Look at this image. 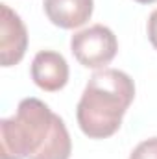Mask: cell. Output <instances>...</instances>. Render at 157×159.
Returning <instances> with one entry per match:
<instances>
[{
	"label": "cell",
	"mask_w": 157,
	"mask_h": 159,
	"mask_svg": "<svg viewBox=\"0 0 157 159\" xmlns=\"http://www.w3.org/2000/svg\"><path fill=\"white\" fill-rule=\"evenodd\" d=\"M0 159H69L72 141L65 122L39 98L20 100L11 119L0 120Z\"/></svg>",
	"instance_id": "obj_1"
},
{
	"label": "cell",
	"mask_w": 157,
	"mask_h": 159,
	"mask_svg": "<svg viewBox=\"0 0 157 159\" xmlns=\"http://www.w3.org/2000/svg\"><path fill=\"white\" fill-rule=\"evenodd\" d=\"M135 98V83L117 69L96 70L85 85L76 107L79 129L89 139L115 135Z\"/></svg>",
	"instance_id": "obj_2"
},
{
	"label": "cell",
	"mask_w": 157,
	"mask_h": 159,
	"mask_svg": "<svg viewBox=\"0 0 157 159\" xmlns=\"http://www.w3.org/2000/svg\"><path fill=\"white\" fill-rule=\"evenodd\" d=\"M74 57L87 69H105L118 52L117 35L104 24L79 30L70 39Z\"/></svg>",
	"instance_id": "obj_3"
},
{
	"label": "cell",
	"mask_w": 157,
	"mask_h": 159,
	"mask_svg": "<svg viewBox=\"0 0 157 159\" xmlns=\"http://www.w3.org/2000/svg\"><path fill=\"white\" fill-rule=\"evenodd\" d=\"M2 19H0V59L2 67L17 65L28 48V32L22 19L6 4L0 6Z\"/></svg>",
	"instance_id": "obj_4"
},
{
	"label": "cell",
	"mask_w": 157,
	"mask_h": 159,
	"mask_svg": "<svg viewBox=\"0 0 157 159\" xmlns=\"http://www.w3.org/2000/svg\"><path fill=\"white\" fill-rule=\"evenodd\" d=\"M32 80L39 89L46 93H56L63 89L69 81L67 59L54 50L37 52L32 61Z\"/></svg>",
	"instance_id": "obj_5"
},
{
	"label": "cell",
	"mask_w": 157,
	"mask_h": 159,
	"mask_svg": "<svg viewBox=\"0 0 157 159\" xmlns=\"http://www.w3.org/2000/svg\"><path fill=\"white\" fill-rule=\"evenodd\" d=\"M43 6L52 24L63 30H74L91 19L94 0H44Z\"/></svg>",
	"instance_id": "obj_6"
},
{
	"label": "cell",
	"mask_w": 157,
	"mask_h": 159,
	"mask_svg": "<svg viewBox=\"0 0 157 159\" xmlns=\"http://www.w3.org/2000/svg\"><path fill=\"white\" fill-rule=\"evenodd\" d=\"M129 159H157V137L139 143L131 152Z\"/></svg>",
	"instance_id": "obj_7"
},
{
	"label": "cell",
	"mask_w": 157,
	"mask_h": 159,
	"mask_svg": "<svg viewBox=\"0 0 157 159\" xmlns=\"http://www.w3.org/2000/svg\"><path fill=\"white\" fill-rule=\"evenodd\" d=\"M148 39L152 43V46L157 50V9L152 11V15L148 19Z\"/></svg>",
	"instance_id": "obj_8"
},
{
	"label": "cell",
	"mask_w": 157,
	"mask_h": 159,
	"mask_svg": "<svg viewBox=\"0 0 157 159\" xmlns=\"http://www.w3.org/2000/svg\"><path fill=\"white\" fill-rule=\"evenodd\" d=\"M135 2H139V4H154L157 0H135Z\"/></svg>",
	"instance_id": "obj_9"
}]
</instances>
